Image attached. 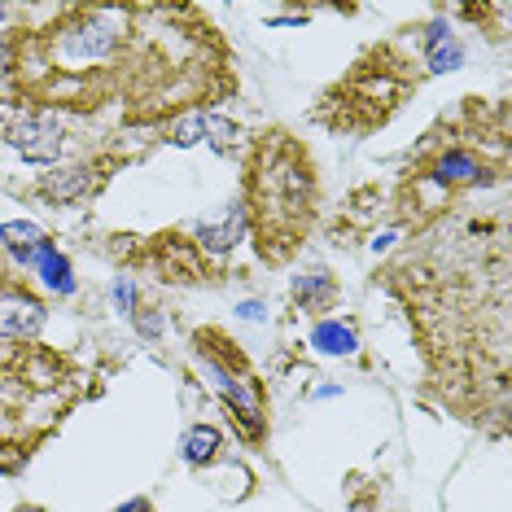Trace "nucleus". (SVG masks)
Listing matches in <instances>:
<instances>
[{
	"mask_svg": "<svg viewBox=\"0 0 512 512\" xmlns=\"http://www.w3.org/2000/svg\"><path fill=\"white\" fill-rule=\"evenodd\" d=\"M246 224H250L246 202H232L228 215L219 219V224H197V241H202V246L211 250V254H228L241 237H246Z\"/></svg>",
	"mask_w": 512,
	"mask_h": 512,
	"instance_id": "obj_5",
	"label": "nucleus"
},
{
	"mask_svg": "<svg viewBox=\"0 0 512 512\" xmlns=\"http://www.w3.org/2000/svg\"><path fill=\"white\" fill-rule=\"evenodd\" d=\"M0 241L18 254V263H36L44 250V232L36 224H5L0 228Z\"/></svg>",
	"mask_w": 512,
	"mask_h": 512,
	"instance_id": "obj_8",
	"label": "nucleus"
},
{
	"mask_svg": "<svg viewBox=\"0 0 512 512\" xmlns=\"http://www.w3.org/2000/svg\"><path fill=\"white\" fill-rule=\"evenodd\" d=\"M40 276H44V285L57 289V294H75V276H71V263L62 259V254L53 250V241H44V250H40Z\"/></svg>",
	"mask_w": 512,
	"mask_h": 512,
	"instance_id": "obj_9",
	"label": "nucleus"
},
{
	"mask_svg": "<svg viewBox=\"0 0 512 512\" xmlns=\"http://www.w3.org/2000/svg\"><path fill=\"white\" fill-rule=\"evenodd\" d=\"M0 18H5V5H0Z\"/></svg>",
	"mask_w": 512,
	"mask_h": 512,
	"instance_id": "obj_20",
	"label": "nucleus"
},
{
	"mask_svg": "<svg viewBox=\"0 0 512 512\" xmlns=\"http://www.w3.org/2000/svg\"><path fill=\"white\" fill-rule=\"evenodd\" d=\"M9 71H14V49L0 40V75H9Z\"/></svg>",
	"mask_w": 512,
	"mask_h": 512,
	"instance_id": "obj_17",
	"label": "nucleus"
},
{
	"mask_svg": "<svg viewBox=\"0 0 512 512\" xmlns=\"http://www.w3.org/2000/svg\"><path fill=\"white\" fill-rule=\"evenodd\" d=\"M5 141L27 162H57L66 149V132L53 114H22V119L5 127Z\"/></svg>",
	"mask_w": 512,
	"mask_h": 512,
	"instance_id": "obj_2",
	"label": "nucleus"
},
{
	"mask_svg": "<svg viewBox=\"0 0 512 512\" xmlns=\"http://www.w3.org/2000/svg\"><path fill=\"white\" fill-rule=\"evenodd\" d=\"M44 324V307L31 294H5L0 298V337H31Z\"/></svg>",
	"mask_w": 512,
	"mask_h": 512,
	"instance_id": "obj_4",
	"label": "nucleus"
},
{
	"mask_svg": "<svg viewBox=\"0 0 512 512\" xmlns=\"http://www.w3.org/2000/svg\"><path fill=\"white\" fill-rule=\"evenodd\" d=\"M311 342H316L324 355H351V351H355V333L342 329V324H333V320L320 324V329L311 333Z\"/></svg>",
	"mask_w": 512,
	"mask_h": 512,
	"instance_id": "obj_13",
	"label": "nucleus"
},
{
	"mask_svg": "<svg viewBox=\"0 0 512 512\" xmlns=\"http://www.w3.org/2000/svg\"><path fill=\"white\" fill-rule=\"evenodd\" d=\"M92 189V171L88 167H71V171H49V176L40 180V193L49 197V202L66 206V202H79Z\"/></svg>",
	"mask_w": 512,
	"mask_h": 512,
	"instance_id": "obj_7",
	"label": "nucleus"
},
{
	"mask_svg": "<svg viewBox=\"0 0 512 512\" xmlns=\"http://www.w3.org/2000/svg\"><path fill=\"white\" fill-rule=\"evenodd\" d=\"M197 141H202V114H189L184 123L171 127V145L189 149V145H197Z\"/></svg>",
	"mask_w": 512,
	"mask_h": 512,
	"instance_id": "obj_15",
	"label": "nucleus"
},
{
	"mask_svg": "<svg viewBox=\"0 0 512 512\" xmlns=\"http://www.w3.org/2000/svg\"><path fill=\"white\" fill-rule=\"evenodd\" d=\"M219 451V429L215 425H197L189 438H184V456H189L193 464H206Z\"/></svg>",
	"mask_w": 512,
	"mask_h": 512,
	"instance_id": "obj_14",
	"label": "nucleus"
},
{
	"mask_svg": "<svg viewBox=\"0 0 512 512\" xmlns=\"http://www.w3.org/2000/svg\"><path fill=\"white\" fill-rule=\"evenodd\" d=\"M254 237H259L263 259H285L298 246L302 228L316 215V176L311 158L294 141H267L263 162L254 171Z\"/></svg>",
	"mask_w": 512,
	"mask_h": 512,
	"instance_id": "obj_1",
	"label": "nucleus"
},
{
	"mask_svg": "<svg viewBox=\"0 0 512 512\" xmlns=\"http://www.w3.org/2000/svg\"><path fill=\"white\" fill-rule=\"evenodd\" d=\"M241 316H246V320H259L263 307H259V302H246V307H241Z\"/></svg>",
	"mask_w": 512,
	"mask_h": 512,
	"instance_id": "obj_19",
	"label": "nucleus"
},
{
	"mask_svg": "<svg viewBox=\"0 0 512 512\" xmlns=\"http://www.w3.org/2000/svg\"><path fill=\"white\" fill-rule=\"evenodd\" d=\"M294 298H298V307H307V311L329 307V298H333V276H329V272L298 276V281H294Z\"/></svg>",
	"mask_w": 512,
	"mask_h": 512,
	"instance_id": "obj_11",
	"label": "nucleus"
},
{
	"mask_svg": "<svg viewBox=\"0 0 512 512\" xmlns=\"http://www.w3.org/2000/svg\"><path fill=\"white\" fill-rule=\"evenodd\" d=\"M425 44H429V66H434V71H456V66H460L464 53H460V44L451 40L447 27H429Z\"/></svg>",
	"mask_w": 512,
	"mask_h": 512,
	"instance_id": "obj_12",
	"label": "nucleus"
},
{
	"mask_svg": "<svg viewBox=\"0 0 512 512\" xmlns=\"http://www.w3.org/2000/svg\"><path fill=\"white\" fill-rule=\"evenodd\" d=\"M202 141L215 149V154H237L241 145V127L232 119H219V114H202Z\"/></svg>",
	"mask_w": 512,
	"mask_h": 512,
	"instance_id": "obj_10",
	"label": "nucleus"
},
{
	"mask_svg": "<svg viewBox=\"0 0 512 512\" xmlns=\"http://www.w3.org/2000/svg\"><path fill=\"white\" fill-rule=\"evenodd\" d=\"M119 44V27L110 18H88L62 36V53L75 62H92V57H110Z\"/></svg>",
	"mask_w": 512,
	"mask_h": 512,
	"instance_id": "obj_3",
	"label": "nucleus"
},
{
	"mask_svg": "<svg viewBox=\"0 0 512 512\" xmlns=\"http://www.w3.org/2000/svg\"><path fill=\"white\" fill-rule=\"evenodd\" d=\"M114 298H119V307L132 316V307H136V289H132V281H119V289H114Z\"/></svg>",
	"mask_w": 512,
	"mask_h": 512,
	"instance_id": "obj_16",
	"label": "nucleus"
},
{
	"mask_svg": "<svg viewBox=\"0 0 512 512\" xmlns=\"http://www.w3.org/2000/svg\"><path fill=\"white\" fill-rule=\"evenodd\" d=\"M119 512H154V504H149V499H136V504H123Z\"/></svg>",
	"mask_w": 512,
	"mask_h": 512,
	"instance_id": "obj_18",
	"label": "nucleus"
},
{
	"mask_svg": "<svg viewBox=\"0 0 512 512\" xmlns=\"http://www.w3.org/2000/svg\"><path fill=\"white\" fill-rule=\"evenodd\" d=\"M434 180L438 184H482L486 180V167H482V158L469 154V149H447L438 162H434Z\"/></svg>",
	"mask_w": 512,
	"mask_h": 512,
	"instance_id": "obj_6",
	"label": "nucleus"
}]
</instances>
